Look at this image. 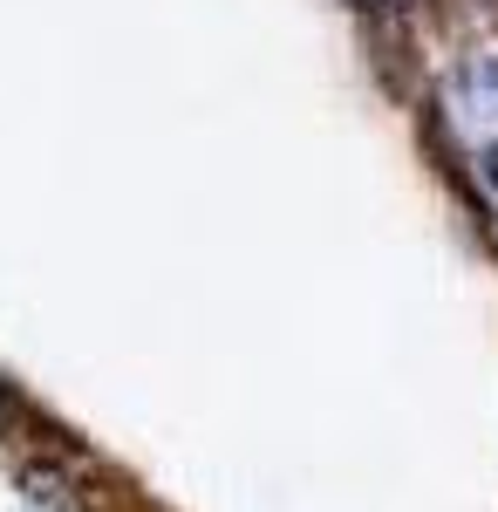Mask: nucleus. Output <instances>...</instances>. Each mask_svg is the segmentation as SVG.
Instances as JSON below:
<instances>
[{"mask_svg":"<svg viewBox=\"0 0 498 512\" xmlns=\"http://www.w3.org/2000/svg\"><path fill=\"white\" fill-rule=\"evenodd\" d=\"M21 485H28V499H35L41 512H82L76 499H69V485L48 472V465H28V472H21Z\"/></svg>","mask_w":498,"mask_h":512,"instance_id":"f257e3e1","label":"nucleus"},{"mask_svg":"<svg viewBox=\"0 0 498 512\" xmlns=\"http://www.w3.org/2000/svg\"><path fill=\"white\" fill-rule=\"evenodd\" d=\"M369 7H410V0H369Z\"/></svg>","mask_w":498,"mask_h":512,"instance_id":"20e7f679","label":"nucleus"},{"mask_svg":"<svg viewBox=\"0 0 498 512\" xmlns=\"http://www.w3.org/2000/svg\"><path fill=\"white\" fill-rule=\"evenodd\" d=\"M478 82H485V96L498 103V55H485V62H478Z\"/></svg>","mask_w":498,"mask_h":512,"instance_id":"f03ea898","label":"nucleus"},{"mask_svg":"<svg viewBox=\"0 0 498 512\" xmlns=\"http://www.w3.org/2000/svg\"><path fill=\"white\" fill-rule=\"evenodd\" d=\"M478 171H485V185H498V144H485V151H478Z\"/></svg>","mask_w":498,"mask_h":512,"instance_id":"7ed1b4c3","label":"nucleus"},{"mask_svg":"<svg viewBox=\"0 0 498 512\" xmlns=\"http://www.w3.org/2000/svg\"><path fill=\"white\" fill-rule=\"evenodd\" d=\"M492 7H498V0H492Z\"/></svg>","mask_w":498,"mask_h":512,"instance_id":"39448f33","label":"nucleus"}]
</instances>
